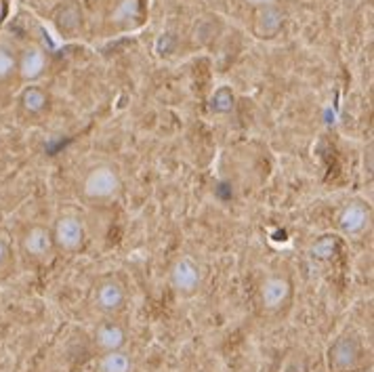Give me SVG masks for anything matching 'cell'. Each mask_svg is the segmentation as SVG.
<instances>
[{
    "instance_id": "3957f363",
    "label": "cell",
    "mask_w": 374,
    "mask_h": 372,
    "mask_svg": "<svg viewBox=\"0 0 374 372\" xmlns=\"http://www.w3.org/2000/svg\"><path fill=\"white\" fill-rule=\"evenodd\" d=\"M50 233H53L55 246L61 248V250H65V252L80 250L82 244H84V235H86L84 225H82V221L76 214H63V216H59L57 223H55V227L50 229Z\"/></svg>"
},
{
    "instance_id": "ba28073f",
    "label": "cell",
    "mask_w": 374,
    "mask_h": 372,
    "mask_svg": "<svg viewBox=\"0 0 374 372\" xmlns=\"http://www.w3.org/2000/svg\"><path fill=\"white\" fill-rule=\"evenodd\" d=\"M126 301V290L122 286V282L118 277H103L97 288H95V303L101 311L105 313H113L118 309H122Z\"/></svg>"
},
{
    "instance_id": "2e32d148",
    "label": "cell",
    "mask_w": 374,
    "mask_h": 372,
    "mask_svg": "<svg viewBox=\"0 0 374 372\" xmlns=\"http://www.w3.org/2000/svg\"><path fill=\"white\" fill-rule=\"evenodd\" d=\"M336 246H338V240L334 235H321L313 242L311 246V256L319 259V261H328L334 256L336 252Z\"/></svg>"
},
{
    "instance_id": "30bf717a",
    "label": "cell",
    "mask_w": 374,
    "mask_h": 372,
    "mask_svg": "<svg viewBox=\"0 0 374 372\" xmlns=\"http://www.w3.org/2000/svg\"><path fill=\"white\" fill-rule=\"evenodd\" d=\"M21 246H23V250H25L29 256H34V259H44V256L55 248L53 233H50L48 227L32 225V227L23 233Z\"/></svg>"
},
{
    "instance_id": "9a60e30c",
    "label": "cell",
    "mask_w": 374,
    "mask_h": 372,
    "mask_svg": "<svg viewBox=\"0 0 374 372\" xmlns=\"http://www.w3.org/2000/svg\"><path fill=\"white\" fill-rule=\"evenodd\" d=\"M208 107L212 113H231L233 107H235V92L229 88V86H219L212 95H210V101H208Z\"/></svg>"
},
{
    "instance_id": "d6986e66",
    "label": "cell",
    "mask_w": 374,
    "mask_h": 372,
    "mask_svg": "<svg viewBox=\"0 0 374 372\" xmlns=\"http://www.w3.org/2000/svg\"><path fill=\"white\" fill-rule=\"evenodd\" d=\"M279 372H307V361L305 355L300 351H292L286 355V359L282 361Z\"/></svg>"
},
{
    "instance_id": "ffe728a7",
    "label": "cell",
    "mask_w": 374,
    "mask_h": 372,
    "mask_svg": "<svg viewBox=\"0 0 374 372\" xmlns=\"http://www.w3.org/2000/svg\"><path fill=\"white\" fill-rule=\"evenodd\" d=\"M6 259H8V246H6V242L0 237V269L4 267Z\"/></svg>"
},
{
    "instance_id": "44dd1931",
    "label": "cell",
    "mask_w": 374,
    "mask_h": 372,
    "mask_svg": "<svg viewBox=\"0 0 374 372\" xmlns=\"http://www.w3.org/2000/svg\"><path fill=\"white\" fill-rule=\"evenodd\" d=\"M246 4H250L252 8H258V6H267V4H277V0H246Z\"/></svg>"
},
{
    "instance_id": "7c38bea8",
    "label": "cell",
    "mask_w": 374,
    "mask_h": 372,
    "mask_svg": "<svg viewBox=\"0 0 374 372\" xmlns=\"http://www.w3.org/2000/svg\"><path fill=\"white\" fill-rule=\"evenodd\" d=\"M53 21L57 25L59 32L63 34H76L82 25V11L76 2H67V4H61L55 15H53Z\"/></svg>"
},
{
    "instance_id": "4fadbf2b",
    "label": "cell",
    "mask_w": 374,
    "mask_h": 372,
    "mask_svg": "<svg viewBox=\"0 0 374 372\" xmlns=\"http://www.w3.org/2000/svg\"><path fill=\"white\" fill-rule=\"evenodd\" d=\"M19 103H21V109L29 116H40L46 107H48V95L44 88L40 86H25L19 95Z\"/></svg>"
},
{
    "instance_id": "9c48e42d",
    "label": "cell",
    "mask_w": 374,
    "mask_h": 372,
    "mask_svg": "<svg viewBox=\"0 0 374 372\" xmlns=\"http://www.w3.org/2000/svg\"><path fill=\"white\" fill-rule=\"evenodd\" d=\"M284 25V13L279 11L277 4H267L254 8V19H252V32L256 38H273L279 34Z\"/></svg>"
},
{
    "instance_id": "52a82bcc",
    "label": "cell",
    "mask_w": 374,
    "mask_h": 372,
    "mask_svg": "<svg viewBox=\"0 0 374 372\" xmlns=\"http://www.w3.org/2000/svg\"><path fill=\"white\" fill-rule=\"evenodd\" d=\"M292 284L286 275H269L261 284V303L267 311H277L290 298Z\"/></svg>"
},
{
    "instance_id": "5b68a950",
    "label": "cell",
    "mask_w": 374,
    "mask_h": 372,
    "mask_svg": "<svg viewBox=\"0 0 374 372\" xmlns=\"http://www.w3.org/2000/svg\"><path fill=\"white\" fill-rule=\"evenodd\" d=\"M338 229L345 235H359L370 223V208L361 200H353L338 212Z\"/></svg>"
},
{
    "instance_id": "7a4b0ae2",
    "label": "cell",
    "mask_w": 374,
    "mask_h": 372,
    "mask_svg": "<svg viewBox=\"0 0 374 372\" xmlns=\"http://www.w3.org/2000/svg\"><path fill=\"white\" fill-rule=\"evenodd\" d=\"M122 183H120V177L118 172L111 168V166H95L86 177H84V183H82V193L88 198V200H111L118 195Z\"/></svg>"
},
{
    "instance_id": "6da1fadb",
    "label": "cell",
    "mask_w": 374,
    "mask_h": 372,
    "mask_svg": "<svg viewBox=\"0 0 374 372\" xmlns=\"http://www.w3.org/2000/svg\"><path fill=\"white\" fill-rule=\"evenodd\" d=\"M361 343L355 334H340L328 349L330 372H353L361 364Z\"/></svg>"
},
{
    "instance_id": "8fae6325",
    "label": "cell",
    "mask_w": 374,
    "mask_h": 372,
    "mask_svg": "<svg viewBox=\"0 0 374 372\" xmlns=\"http://www.w3.org/2000/svg\"><path fill=\"white\" fill-rule=\"evenodd\" d=\"M95 343L97 347L105 353V351H116L122 349L126 343V332L120 324L116 322H103L97 326L95 330Z\"/></svg>"
},
{
    "instance_id": "5bb4252c",
    "label": "cell",
    "mask_w": 374,
    "mask_h": 372,
    "mask_svg": "<svg viewBox=\"0 0 374 372\" xmlns=\"http://www.w3.org/2000/svg\"><path fill=\"white\" fill-rule=\"evenodd\" d=\"M132 359L124 349L105 351L99 359V372H130Z\"/></svg>"
},
{
    "instance_id": "8992f818",
    "label": "cell",
    "mask_w": 374,
    "mask_h": 372,
    "mask_svg": "<svg viewBox=\"0 0 374 372\" xmlns=\"http://www.w3.org/2000/svg\"><path fill=\"white\" fill-rule=\"evenodd\" d=\"M48 59L42 46L38 44H29L21 50V55L17 57V74L21 80L25 82H34L38 80L44 71H46Z\"/></svg>"
},
{
    "instance_id": "e0dca14e",
    "label": "cell",
    "mask_w": 374,
    "mask_h": 372,
    "mask_svg": "<svg viewBox=\"0 0 374 372\" xmlns=\"http://www.w3.org/2000/svg\"><path fill=\"white\" fill-rule=\"evenodd\" d=\"M15 71H17V57L6 46H0V82L8 80Z\"/></svg>"
},
{
    "instance_id": "ac0fdd59",
    "label": "cell",
    "mask_w": 374,
    "mask_h": 372,
    "mask_svg": "<svg viewBox=\"0 0 374 372\" xmlns=\"http://www.w3.org/2000/svg\"><path fill=\"white\" fill-rule=\"evenodd\" d=\"M139 15V0H120V4L116 6L111 19L116 23L124 21V19H130V17H137Z\"/></svg>"
},
{
    "instance_id": "277c9868",
    "label": "cell",
    "mask_w": 374,
    "mask_h": 372,
    "mask_svg": "<svg viewBox=\"0 0 374 372\" xmlns=\"http://www.w3.org/2000/svg\"><path fill=\"white\" fill-rule=\"evenodd\" d=\"M168 282L172 286L174 292L179 294H193L200 284H202V271L200 265L189 259V256H181L172 263L170 273H168Z\"/></svg>"
}]
</instances>
